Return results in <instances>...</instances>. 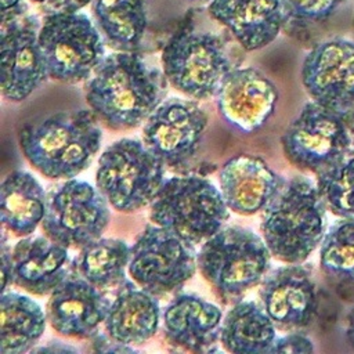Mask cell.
Instances as JSON below:
<instances>
[{
  "label": "cell",
  "instance_id": "8d00e7d4",
  "mask_svg": "<svg viewBox=\"0 0 354 354\" xmlns=\"http://www.w3.org/2000/svg\"><path fill=\"white\" fill-rule=\"evenodd\" d=\"M187 1H201V3H205V1H212V0H187Z\"/></svg>",
  "mask_w": 354,
  "mask_h": 354
},
{
  "label": "cell",
  "instance_id": "ffe728a7",
  "mask_svg": "<svg viewBox=\"0 0 354 354\" xmlns=\"http://www.w3.org/2000/svg\"><path fill=\"white\" fill-rule=\"evenodd\" d=\"M207 10L248 51L268 46L285 24L281 0H212Z\"/></svg>",
  "mask_w": 354,
  "mask_h": 354
},
{
  "label": "cell",
  "instance_id": "d590c367",
  "mask_svg": "<svg viewBox=\"0 0 354 354\" xmlns=\"http://www.w3.org/2000/svg\"><path fill=\"white\" fill-rule=\"evenodd\" d=\"M346 339L348 346L354 350V308L347 315V328H346Z\"/></svg>",
  "mask_w": 354,
  "mask_h": 354
},
{
  "label": "cell",
  "instance_id": "ba28073f",
  "mask_svg": "<svg viewBox=\"0 0 354 354\" xmlns=\"http://www.w3.org/2000/svg\"><path fill=\"white\" fill-rule=\"evenodd\" d=\"M195 246L171 231L147 225L130 248L127 272L140 288L153 296L180 290L198 270Z\"/></svg>",
  "mask_w": 354,
  "mask_h": 354
},
{
  "label": "cell",
  "instance_id": "7a4b0ae2",
  "mask_svg": "<svg viewBox=\"0 0 354 354\" xmlns=\"http://www.w3.org/2000/svg\"><path fill=\"white\" fill-rule=\"evenodd\" d=\"M101 123L90 109L55 113L25 126L19 147L25 159L51 180L75 178L86 170L102 142Z\"/></svg>",
  "mask_w": 354,
  "mask_h": 354
},
{
  "label": "cell",
  "instance_id": "8992f818",
  "mask_svg": "<svg viewBox=\"0 0 354 354\" xmlns=\"http://www.w3.org/2000/svg\"><path fill=\"white\" fill-rule=\"evenodd\" d=\"M165 165L134 138H120L101 153L95 187L118 212L151 206L165 181Z\"/></svg>",
  "mask_w": 354,
  "mask_h": 354
},
{
  "label": "cell",
  "instance_id": "9c48e42d",
  "mask_svg": "<svg viewBox=\"0 0 354 354\" xmlns=\"http://www.w3.org/2000/svg\"><path fill=\"white\" fill-rule=\"evenodd\" d=\"M166 80L192 100L214 97L224 76L232 69L220 37L184 30L173 36L162 53Z\"/></svg>",
  "mask_w": 354,
  "mask_h": 354
},
{
  "label": "cell",
  "instance_id": "7c38bea8",
  "mask_svg": "<svg viewBox=\"0 0 354 354\" xmlns=\"http://www.w3.org/2000/svg\"><path fill=\"white\" fill-rule=\"evenodd\" d=\"M207 126L206 112L192 100L165 98L142 127V142L167 169L195 158Z\"/></svg>",
  "mask_w": 354,
  "mask_h": 354
},
{
  "label": "cell",
  "instance_id": "f1b7e54d",
  "mask_svg": "<svg viewBox=\"0 0 354 354\" xmlns=\"http://www.w3.org/2000/svg\"><path fill=\"white\" fill-rule=\"evenodd\" d=\"M315 184L332 214L340 218L354 216V156H346L318 173Z\"/></svg>",
  "mask_w": 354,
  "mask_h": 354
},
{
  "label": "cell",
  "instance_id": "ac0fdd59",
  "mask_svg": "<svg viewBox=\"0 0 354 354\" xmlns=\"http://www.w3.org/2000/svg\"><path fill=\"white\" fill-rule=\"evenodd\" d=\"M218 181L228 209L241 216L261 213L286 184L282 176L253 155L228 159L220 170Z\"/></svg>",
  "mask_w": 354,
  "mask_h": 354
},
{
  "label": "cell",
  "instance_id": "5b68a950",
  "mask_svg": "<svg viewBox=\"0 0 354 354\" xmlns=\"http://www.w3.org/2000/svg\"><path fill=\"white\" fill-rule=\"evenodd\" d=\"M230 212L221 191L213 183L196 176H183L163 181L149 206V220L196 246L224 227Z\"/></svg>",
  "mask_w": 354,
  "mask_h": 354
},
{
  "label": "cell",
  "instance_id": "4316f807",
  "mask_svg": "<svg viewBox=\"0 0 354 354\" xmlns=\"http://www.w3.org/2000/svg\"><path fill=\"white\" fill-rule=\"evenodd\" d=\"M93 15L111 47L136 51L147 29L144 0H94Z\"/></svg>",
  "mask_w": 354,
  "mask_h": 354
},
{
  "label": "cell",
  "instance_id": "277c9868",
  "mask_svg": "<svg viewBox=\"0 0 354 354\" xmlns=\"http://www.w3.org/2000/svg\"><path fill=\"white\" fill-rule=\"evenodd\" d=\"M271 257L263 236L239 225L223 227L201 245L196 256L201 275L225 303H235L259 286Z\"/></svg>",
  "mask_w": 354,
  "mask_h": 354
},
{
  "label": "cell",
  "instance_id": "7402d4cb",
  "mask_svg": "<svg viewBox=\"0 0 354 354\" xmlns=\"http://www.w3.org/2000/svg\"><path fill=\"white\" fill-rule=\"evenodd\" d=\"M159 321L158 297L140 288L134 281L126 279L116 288L104 321V329L116 342L138 346L155 336Z\"/></svg>",
  "mask_w": 354,
  "mask_h": 354
},
{
  "label": "cell",
  "instance_id": "e0dca14e",
  "mask_svg": "<svg viewBox=\"0 0 354 354\" xmlns=\"http://www.w3.org/2000/svg\"><path fill=\"white\" fill-rule=\"evenodd\" d=\"M216 105L228 124L242 133L260 129L274 113L278 90L254 68H232L216 94Z\"/></svg>",
  "mask_w": 354,
  "mask_h": 354
},
{
  "label": "cell",
  "instance_id": "9a60e30c",
  "mask_svg": "<svg viewBox=\"0 0 354 354\" xmlns=\"http://www.w3.org/2000/svg\"><path fill=\"white\" fill-rule=\"evenodd\" d=\"M259 286L260 304L277 329L300 330L314 321L318 310L317 285L303 263L268 271Z\"/></svg>",
  "mask_w": 354,
  "mask_h": 354
},
{
  "label": "cell",
  "instance_id": "cb8c5ba5",
  "mask_svg": "<svg viewBox=\"0 0 354 354\" xmlns=\"http://www.w3.org/2000/svg\"><path fill=\"white\" fill-rule=\"evenodd\" d=\"M275 339L277 326L257 301L241 299L223 318L220 343L228 353H270Z\"/></svg>",
  "mask_w": 354,
  "mask_h": 354
},
{
  "label": "cell",
  "instance_id": "d6986e66",
  "mask_svg": "<svg viewBox=\"0 0 354 354\" xmlns=\"http://www.w3.org/2000/svg\"><path fill=\"white\" fill-rule=\"evenodd\" d=\"M68 248L43 236L21 238L12 248L11 285L35 296L50 295L71 272Z\"/></svg>",
  "mask_w": 354,
  "mask_h": 354
},
{
  "label": "cell",
  "instance_id": "d4e9b609",
  "mask_svg": "<svg viewBox=\"0 0 354 354\" xmlns=\"http://www.w3.org/2000/svg\"><path fill=\"white\" fill-rule=\"evenodd\" d=\"M47 314L37 301L17 292L0 299V354L32 351L44 333Z\"/></svg>",
  "mask_w": 354,
  "mask_h": 354
},
{
  "label": "cell",
  "instance_id": "484cf974",
  "mask_svg": "<svg viewBox=\"0 0 354 354\" xmlns=\"http://www.w3.org/2000/svg\"><path fill=\"white\" fill-rule=\"evenodd\" d=\"M130 246L116 238H97L79 249L72 271L101 290L116 289L126 281Z\"/></svg>",
  "mask_w": 354,
  "mask_h": 354
},
{
  "label": "cell",
  "instance_id": "d6a6232c",
  "mask_svg": "<svg viewBox=\"0 0 354 354\" xmlns=\"http://www.w3.org/2000/svg\"><path fill=\"white\" fill-rule=\"evenodd\" d=\"M1 292H6L11 285V272H12V249L8 246L6 235L1 236Z\"/></svg>",
  "mask_w": 354,
  "mask_h": 354
},
{
  "label": "cell",
  "instance_id": "44dd1931",
  "mask_svg": "<svg viewBox=\"0 0 354 354\" xmlns=\"http://www.w3.org/2000/svg\"><path fill=\"white\" fill-rule=\"evenodd\" d=\"M221 310L196 295H176L163 311L165 339L188 351H205L220 340Z\"/></svg>",
  "mask_w": 354,
  "mask_h": 354
},
{
  "label": "cell",
  "instance_id": "836d02e7",
  "mask_svg": "<svg viewBox=\"0 0 354 354\" xmlns=\"http://www.w3.org/2000/svg\"><path fill=\"white\" fill-rule=\"evenodd\" d=\"M26 14L24 0H1V25H7Z\"/></svg>",
  "mask_w": 354,
  "mask_h": 354
},
{
  "label": "cell",
  "instance_id": "4fadbf2b",
  "mask_svg": "<svg viewBox=\"0 0 354 354\" xmlns=\"http://www.w3.org/2000/svg\"><path fill=\"white\" fill-rule=\"evenodd\" d=\"M311 101L347 116L354 109V43L335 37L317 44L301 65Z\"/></svg>",
  "mask_w": 354,
  "mask_h": 354
},
{
  "label": "cell",
  "instance_id": "3957f363",
  "mask_svg": "<svg viewBox=\"0 0 354 354\" xmlns=\"http://www.w3.org/2000/svg\"><path fill=\"white\" fill-rule=\"evenodd\" d=\"M326 210L310 178L295 176L286 181L261 212L260 232L272 257L285 264L304 263L326 234Z\"/></svg>",
  "mask_w": 354,
  "mask_h": 354
},
{
  "label": "cell",
  "instance_id": "52a82bcc",
  "mask_svg": "<svg viewBox=\"0 0 354 354\" xmlns=\"http://www.w3.org/2000/svg\"><path fill=\"white\" fill-rule=\"evenodd\" d=\"M39 44L50 79L64 83L87 80L106 57L98 26L79 11L47 14Z\"/></svg>",
  "mask_w": 354,
  "mask_h": 354
},
{
  "label": "cell",
  "instance_id": "5bb4252c",
  "mask_svg": "<svg viewBox=\"0 0 354 354\" xmlns=\"http://www.w3.org/2000/svg\"><path fill=\"white\" fill-rule=\"evenodd\" d=\"M40 26L28 14L1 25V94L8 101H24L50 77L39 44Z\"/></svg>",
  "mask_w": 354,
  "mask_h": 354
},
{
  "label": "cell",
  "instance_id": "e575fe53",
  "mask_svg": "<svg viewBox=\"0 0 354 354\" xmlns=\"http://www.w3.org/2000/svg\"><path fill=\"white\" fill-rule=\"evenodd\" d=\"M54 343L53 342H50V343H47V346H43V347H33L32 348V353L35 351V353H69V351H72V353H75L76 351V348L75 347H71V346H66V344H64V343H61V342H55V346H53Z\"/></svg>",
  "mask_w": 354,
  "mask_h": 354
},
{
  "label": "cell",
  "instance_id": "603a6c76",
  "mask_svg": "<svg viewBox=\"0 0 354 354\" xmlns=\"http://www.w3.org/2000/svg\"><path fill=\"white\" fill-rule=\"evenodd\" d=\"M47 194L35 176L24 170L11 171L0 188V216L6 231L18 238L32 235L41 224Z\"/></svg>",
  "mask_w": 354,
  "mask_h": 354
},
{
  "label": "cell",
  "instance_id": "83f0119b",
  "mask_svg": "<svg viewBox=\"0 0 354 354\" xmlns=\"http://www.w3.org/2000/svg\"><path fill=\"white\" fill-rule=\"evenodd\" d=\"M321 270L340 281L354 282V216L340 218L319 245Z\"/></svg>",
  "mask_w": 354,
  "mask_h": 354
},
{
  "label": "cell",
  "instance_id": "6da1fadb",
  "mask_svg": "<svg viewBox=\"0 0 354 354\" xmlns=\"http://www.w3.org/2000/svg\"><path fill=\"white\" fill-rule=\"evenodd\" d=\"M84 93L88 109L104 127L126 131L144 124L165 100V83L136 51H116L87 79Z\"/></svg>",
  "mask_w": 354,
  "mask_h": 354
},
{
  "label": "cell",
  "instance_id": "1f68e13d",
  "mask_svg": "<svg viewBox=\"0 0 354 354\" xmlns=\"http://www.w3.org/2000/svg\"><path fill=\"white\" fill-rule=\"evenodd\" d=\"M47 12H59V11H79L91 0H32Z\"/></svg>",
  "mask_w": 354,
  "mask_h": 354
},
{
  "label": "cell",
  "instance_id": "4dcf8cb0",
  "mask_svg": "<svg viewBox=\"0 0 354 354\" xmlns=\"http://www.w3.org/2000/svg\"><path fill=\"white\" fill-rule=\"evenodd\" d=\"M270 353H292V354H310L314 353L313 342L299 330L289 332L282 337H277Z\"/></svg>",
  "mask_w": 354,
  "mask_h": 354
},
{
  "label": "cell",
  "instance_id": "f546056e",
  "mask_svg": "<svg viewBox=\"0 0 354 354\" xmlns=\"http://www.w3.org/2000/svg\"><path fill=\"white\" fill-rule=\"evenodd\" d=\"M285 22L319 24L329 19L346 0H281Z\"/></svg>",
  "mask_w": 354,
  "mask_h": 354
},
{
  "label": "cell",
  "instance_id": "2e32d148",
  "mask_svg": "<svg viewBox=\"0 0 354 354\" xmlns=\"http://www.w3.org/2000/svg\"><path fill=\"white\" fill-rule=\"evenodd\" d=\"M111 300L79 274L71 272L50 293L46 314L51 328L64 337L91 339L108 314Z\"/></svg>",
  "mask_w": 354,
  "mask_h": 354
},
{
  "label": "cell",
  "instance_id": "8fae6325",
  "mask_svg": "<svg viewBox=\"0 0 354 354\" xmlns=\"http://www.w3.org/2000/svg\"><path fill=\"white\" fill-rule=\"evenodd\" d=\"M285 158L315 176L347 156L351 145L344 116L307 102L281 137Z\"/></svg>",
  "mask_w": 354,
  "mask_h": 354
},
{
  "label": "cell",
  "instance_id": "30bf717a",
  "mask_svg": "<svg viewBox=\"0 0 354 354\" xmlns=\"http://www.w3.org/2000/svg\"><path fill=\"white\" fill-rule=\"evenodd\" d=\"M109 206L97 187L68 178L47 194L43 234L68 249H80L102 235L111 217Z\"/></svg>",
  "mask_w": 354,
  "mask_h": 354
}]
</instances>
